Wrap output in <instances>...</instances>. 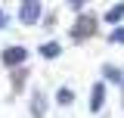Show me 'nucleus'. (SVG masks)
Returning a JSON list of instances; mask_svg holds the SVG:
<instances>
[{"instance_id":"10","label":"nucleus","mask_w":124,"mask_h":118,"mask_svg":"<svg viewBox=\"0 0 124 118\" xmlns=\"http://www.w3.org/2000/svg\"><path fill=\"white\" fill-rule=\"evenodd\" d=\"M121 84H124V81H121Z\"/></svg>"},{"instance_id":"8","label":"nucleus","mask_w":124,"mask_h":118,"mask_svg":"<svg viewBox=\"0 0 124 118\" xmlns=\"http://www.w3.org/2000/svg\"><path fill=\"white\" fill-rule=\"evenodd\" d=\"M112 41H115V44H124V28H115V31H112Z\"/></svg>"},{"instance_id":"1","label":"nucleus","mask_w":124,"mask_h":118,"mask_svg":"<svg viewBox=\"0 0 124 118\" xmlns=\"http://www.w3.org/2000/svg\"><path fill=\"white\" fill-rule=\"evenodd\" d=\"M37 16H40V3H34V0H28V3L19 9V19H22L25 25H34V22H37Z\"/></svg>"},{"instance_id":"3","label":"nucleus","mask_w":124,"mask_h":118,"mask_svg":"<svg viewBox=\"0 0 124 118\" xmlns=\"http://www.w3.org/2000/svg\"><path fill=\"white\" fill-rule=\"evenodd\" d=\"M22 59H25V50H22V47H9V50L3 53V62H6V65H19Z\"/></svg>"},{"instance_id":"5","label":"nucleus","mask_w":124,"mask_h":118,"mask_svg":"<svg viewBox=\"0 0 124 118\" xmlns=\"http://www.w3.org/2000/svg\"><path fill=\"white\" fill-rule=\"evenodd\" d=\"M121 16H124V3H118V6H112V9L106 13V19H108V22H118Z\"/></svg>"},{"instance_id":"9","label":"nucleus","mask_w":124,"mask_h":118,"mask_svg":"<svg viewBox=\"0 0 124 118\" xmlns=\"http://www.w3.org/2000/svg\"><path fill=\"white\" fill-rule=\"evenodd\" d=\"M3 22H6V16H3V13H0V28H3Z\"/></svg>"},{"instance_id":"7","label":"nucleus","mask_w":124,"mask_h":118,"mask_svg":"<svg viewBox=\"0 0 124 118\" xmlns=\"http://www.w3.org/2000/svg\"><path fill=\"white\" fill-rule=\"evenodd\" d=\"M106 75H108V81H118V84L124 81V75H121V72H115L112 65H106Z\"/></svg>"},{"instance_id":"4","label":"nucleus","mask_w":124,"mask_h":118,"mask_svg":"<svg viewBox=\"0 0 124 118\" xmlns=\"http://www.w3.org/2000/svg\"><path fill=\"white\" fill-rule=\"evenodd\" d=\"M40 56L56 59V56H59V44H53V41H50V44H44V47H40Z\"/></svg>"},{"instance_id":"6","label":"nucleus","mask_w":124,"mask_h":118,"mask_svg":"<svg viewBox=\"0 0 124 118\" xmlns=\"http://www.w3.org/2000/svg\"><path fill=\"white\" fill-rule=\"evenodd\" d=\"M71 100H75V93H71L68 87H62V90H59V103H62V106H71Z\"/></svg>"},{"instance_id":"2","label":"nucleus","mask_w":124,"mask_h":118,"mask_svg":"<svg viewBox=\"0 0 124 118\" xmlns=\"http://www.w3.org/2000/svg\"><path fill=\"white\" fill-rule=\"evenodd\" d=\"M102 96H106V87L96 84V87L90 90V112H99V109H102Z\"/></svg>"}]
</instances>
